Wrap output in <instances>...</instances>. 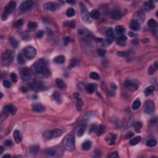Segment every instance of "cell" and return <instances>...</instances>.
Wrapping results in <instances>:
<instances>
[{
  "instance_id": "03108f58",
  "label": "cell",
  "mask_w": 158,
  "mask_h": 158,
  "mask_svg": "<svg viewBox=\"0 0 158 158\" xmlns=\"http://www.w3.org/2000/svg\"><path fill=\"white\" fill-rule=\"evenodd\" d=\"M10 157H11V156L8 155V154H6V155H4V156L3 157V158H10Z\"/></svg>"
},
{
  "instance_id": "30bf717a",
  "label": "cell",
  "mask_w": 158,
  "mask_h": 158,
  "mask_svg": "<svg viewBox=\"0 0 158 158\" xmlns=\"http://www.w3.org/2000/svg\"><path fill=\"white\" fill-rule=\"evenodd\" d=\"M61 7L60 4L53 2H48L44 4V8L51 11H55Z\"/></svg>"
},
{
  "instance_id": "6da1fadb",
  "label": "cell",
  "mask_w": 158,
  "mask_h": 158,
  "mask_svg": "<svg viewBox=\"0 0 158 158\" xmlns=\"http://www.w3.org/2000/svg\"><path fill=\"white\" fill-rule=\"evenodd\" d=\"M34 69L36 74L42 77H48L50 75L47 63L44 59H41L37 61L34 64Z\"/></svg>"
},
{
  "instance_id": "7a4b0ae2",
  "label": "cell",
  "mask_w": 158,
  "mask_h": 158,
  "mask_svg": "<svg viewBox=\"0 0 158 158\" xmlns=\"http://www.w3.org/2000/svg\"><path fill=\"white\" fill-rule=\"evenodd\" d=\"M21 76L25 82H27L29 84L32 85L34 83L35 75L32 70L28 67H25L22 69L21 72Z\"/></svg>"
},
{
  "instance_id": "8fae6325",
  "label": "cell",
  "mask_w": 158,
  "mask_h": 158,
  "mask_svg": "<svg viewBox=\"0 0 158 158\" xmlns=\"http://www.w3.org/2000/svg\"><path fill=\"white\" fill-rule=\"evenodd\" d=\"M33 6V2L32 1H25L20 5L19 9L22 12H26L30 9Z\"/></svg>"
},
{
  "instance_id": "ac0fdd59",
  "label": "cell",
  "mask_w": 158,
  "mask_h": 158,
  "mask_svg": "<svg viewBox=\"0 0 158 158\" xmlns=\"http://www.w3.org/2000/svg\"><path fill=\"white\" fill-rule=\"evenodd\" d=\"M32 109L34 112H42L45 111V107L41 104H35L32 106Z\"/></svg>"
},
{
  "instance_id": "4fadbf2b",
  "label": "cell",
  "mask_w": 158,
  "mask_h": 158,
  "mask_svg": "<svg viewBox=\"0 0 158 158\" xmlns=\"http://www.w3.org/2000/svg\"><path fill=\"white\" fill-rule=\"evenodd\" d=\"M16 112V109L15 107L12 104H7L4 106L3 108V112L6 115L15 114Z\"/></svg>"
},
{
  "instance_id": "5b68a950",
  "label": "cell",
  "mask_w": 158,
  "mask_h": 158,
  "mask_svg": "<svg viewBox=\"0 0 158 158\" xmlns=\"http://www.w3.org/2000/svg\"><path fill=\"white\" fill-rule=\"evenodd\" d=\"M62 130L61 129H56L53 130H48L43 133V137L47 140L56 138L62 135Z\"/></svg>"
},
{
  "instance_id": "44dd1931",
  "label": "cell",
  "mask_w": 158,
  "mask_h": 158,
  "mask_svg": "<svg viewBox=\"0 0 158 158\" xmlns=\"http://www.w3.org/2000/svg\"><path fill=\"white\" fill-rule=\"evenodd\" d=\"M111 17L113 19L116 20V21H118V20H120L122 17V14L120 13V11L116 9L113 11L112 13V14H111Z\"/></svg>"
},
{
  "instance_id": "9c48e42d",
  "label": "cell",
  "mask_w": 158,
  "mask_h": 158,
  "mask_svg": "<svg viewBox=\"0 0 158 158\" xmlns=\"http://www.w3.org/2000/svg\"><path fill=\"white\" fill-rule=\"evenodd\" d=\"M155 110V106L153 101H148L145 103L144 106V112L146 114H152Z\"/></svg>"
},
{
  "instance_id": "d6986e66",
  "label": "cell",
  "mask_w": 158,
  "mask_h": 158,
  "mask_svg": "<svg viewBox=\"0 0 158 158\" xmlns=\"http://www.w3.org/2000/svg\"><path fill=\"white\" fill-rule=\"evenodd\" d=\"M13 137H14V139L15 142L17 144H19L22 141V136H21V133L18 130H15L13 133Z\"/></svg>"
},
{
  "instance_id": "94428289",
  "label": "cell",
  "mask_w": 158,
  "mask_h": 158,
  "mask_svg": "<svg viewBox=\"0 0 158 158\" xmlns=\"http://www.w3.org/2000/svg\"><path fill=\"white\" fill-rule=\"evenodd\" d=\"M69 41H70V38H68V37H66V38H64V43L66 45H67V43H68Z\"/></svg>"
},
{
  "instance_id": "d6a6232c",
  "label": "cell",
  "mask_w": 158,
  "mask_h": 158,
  "mask_svg": "<svg viewBox=\"0 0 158 158\" xmlns=\"http://www.w3.org/2000/svg\"><path fill=\"white\" fill-rule=\"evenodd\" d=\"M141 140V137H137L134 138H133L132 140H131V141H130V144L132 146H135L136 145V144H137L138 143H140Z\"/></svg>"
},
{
  "instance_id": "bcb514c9",
  "label": "cell",
  "mask_w": 158,
  "mask_h": 158,
  "mask_svg": "<svg viewBox=\"0 0 158 158\" xmlns=\"http://www.w3.org/2000/svg\"><path fill=\"white\" fill-rule=\"evenodd\" d=\"M11 78L12 81L14 83L16 82L17 80V76L16 75L15 73H12L11 74Z\"/></svg>"
},
{
  "instance_id": "be15d7a7",
  "label": "cell",
  "mask_w": 158,
  "mask_h": 158,
  "mask_svg": "<svg viewBox=\"0 0 158 158\" xmlns=\"http://www.w3.org/2000/svg\"><path fill=\"white\" fill-rule=\"evenodd\" d=\"M4 151V149L3 146H0V154H2Z\"/></svg>"
},
{
  "instance_id": "b9f144b4",
  "label": "cell",
  "mask_w": 158,
  "mask_h": 158,
  "mask_svg": "<svg viewBox=\"0 0 158 158\" xmlns=\"http://www.w3.org/2000/svg\"><path fill=\"white\" fill-rule=\"evenodd\" d=\"M37 26H38V24L35 22H30L28 24V27L30 30L35 29Z\"/></svg>"
},
{
  "instance_id": "7402d4cb",
  "label": "cell",
  "mask_w": 158,
  "mask_h": 158,
  "mask_svg": "<svg viewBox=\"0 0 158 158\" xmlns=\"http://www.w3.org/2000/svg\"><path fill=\"white\" fill-rule=\"evenodd\" d=\"M91 146H92V142L90 140H86L85 141H84L82 145V148L83 150L88 151V150H90Z\"/></svg>"
},
{
  "instance_id": "83f0119b",
  "label": "cell",
  "mask_w": 158,
  "mask_h": 158,
  "mask_svg": "<svg viewBox=\"0 0 158 158\" xmlns=\"http://www.w3.org/2000/svg\"><path fill=\"white\" fill-rule=\"evenodd\" d=\"M54 62L56 64H63V63L65 62V57L62 55H60V56H58L57 57H56L54 59Z\"/></svg>"
},
{
  "instance_id": "7c38bea8",
  "label": "cell",
  "mask_w": 158,
  "mask_h": 158,
  "mask_svg": "<svg viewBox=\"0 0 158 158\" xmlns=\"http://www.w3.org/2000/svg\"><path fill=\"white\" fill-rule=\"evenodd\" d=\"M125 86L127 88H129L131 91H135L139 87V84L137 82L132 80H127L125 82Z\"/></svg>"
},
{
  "instance_id": "277c9868",
  "label": "cell",
  "mask_w": 158,
  "mask_h": 158,
  "mask_svg": "<svg viewBox=\"0 0 158 158\" xmlns=\"http://www.w3.org/2000/svg\"><path fill=\"white\" fill-rule=\"evenodd\" d=\"M14 53L13 51L7 50L2 55L1 63L3 66H7L12 62L14 58Z\"/></svg>"
},
{
  "instance_id": "836d02e7",
  "label": "cell",
  "mask_w": 158,
  "mask_h": 158,
  "mask_svg": "<svg viewBox=\"0 0 158 158\" xmlns=\"http://www.w3.org/2000/svg\"><path fill=\"white\" fill-rule=\"evenodd\" d=\"M140 106H141V102H140V99H136L135 101H134V102L132 104V109L133 110H137L138 108H140Z\"/></svg>"
},
{
  "instance_id": "6f0895ef",
  "label": "cell",
  "mask_w": 158,
  "mask_h": 158,
  "mask_svg": "<svg viewBox=\"0 0 158 158\" xmlns=\"http://www.w3.org/2000/svg\"><path fill=\"white\" fill-rule=\"evenodd\" d=\"M79 96H80V95H79V94H78V93H74V95H73V97H74V98L75 99H76V100H78V99H79Z\"/></svg>"
},
{
  "instance_id": "91938a15",
  "label": "cell",
  "mask_w": 158,
  "mask_h": 158,
  "mask_svg": "<svg viewBox=\"0 0 158 158\" xmlns=\"http://www.w3.org/2000/svg\"><path fill=\"white\" fill-rule=\"evenodd\" d=\"M128 34H129V35L130 37H134V36H136V34H135V33H133V32H129Z\"/></svg>"
},
{
  "instance_id": "d590c367",
  "label": "cell",
  "mask_w": 158,
  "mask_h": 158,
  "mask_svg": "<svg viewBox=\"0 0 158 158\" xmlns=\"http://www.w3.org/2000/svg\"><path fill=\"white\" fill-rule=\"evenodd\" d=\"M17 61H18L19 64L21 65H24L25 64V58H24V56H23L22 54H19L18 56H17Z\"/></svg>"
},
{
  "instance_id": "484cf974",
  "label": "cell",
  "mask_w": 158,
  "mask_h": 158,
  "mask_svg": "<svg viewBox=\"0 0 158 158\" xmlns=\"http://www.w3.org/2000/svg\"><path fill=\"white\" fill-rule=\"evenodd\" d=\"M115 30H116V34L119 35H122L125 32V28L122 25H117L116 27Z\"/></svg>"
},
{
  "instance_id": "8992f818",
  "label": "cell",
  "mask_w": 158,
  "mask_h": 158,
  "mask_svg": "<svg viewBox=\"0 0 158 158\" xmlns=\"http://www.w3.org/2000/svg\"><path fill=\"white\" fill-rule=\"evenodd\" d=\"M16 7V3L15 1H11L7 4L6 7L4 9V11L2 15V19L3 20H6L7 18V16L9 14L12 13Z\"/></svg>"
},
{
  "instance_id": "f907efd6",
  "label": "cell",
  "mask_w": 158,
  "mask_h": 158,
  "mask_svg": "<svg viewBox=\"0 0 158 158\" xmlns=\"http://www.w3.org/2000/svg\"><path fill=\"white\" fill-rule=\"evenodd\" d=\"M3 85H4V87H6V88H9L11 86V84L8 80H4L3 81Z\"/></svg>"
},
{
  "instance_id": "60d3db41",
  "label": "cell",
  "mask_w": 158,
  "mask_h": 158,
  "mask_svg": "<svg viewBox=\"0 0 158 158\" xmlns=\"http://www.w3.org/2000/svg\"><path fill=\"white\" fill-rule=\"evenodd\" d=\"M89 77L94 80H99L100 79V76L98 74V73L93 72L89 74Z\"/></svg>"
},
{
  "instance_id": "f1b7e54d",
  "label": "cell",
  "mask_w": 158,
  "mask_h": 158,
  "mask_svg": "<svg viewBox=\"0 0 158 158\" xmlns=\"http://www.w3.org/2000/svg\"><path fill=\"white\" fill-rule=\"evenodd\" d=\"M154 90V86H149L148 87H147L144 90V95L146 96H148L152 93Z\"/></svg>"
},
{
  "instance_id": "f6af8a7d",
  "label": "cell",
  "mask_w": 158,
  "mask_h": 158,
  "mask_svg": "<svg viewBox=\"0 0 158 158\" xmlns=\"http://www.w3.org/2000/svg\"><path fill=\"white\" fill-rule=\"evenodd\" d=\"M23 24H24V21L22 19H19L15 22L14 24V27L16 28H19V27H21L23 25Z\"/></svg>"
},
{
  "instance_id": "d4e9b609",
  "label": "cell",
  "mask_w": 158,
  "mask_h": 158,
  "mask_svg": "<svg viewBox=\"0 0 158 158\" xmlns=\"http://www.w3.org/2000/svg\"><path fill=\"white\" fill-rule=\"evenodd\" d=\"M40 147L38 145H34L32 146H31L29 149V152L32 155H35L39 151Z\"/></svg>"
},
{
  "instance_id": "1f68e13d",
  "label": "cell",
  "mask_w": 158,
  "mask_h": 158,
  "mask_svg": "<svg viewBox=\"0 0 158 158\" xmlns=\"http://www.w3.org/2000/svg\"><path fill=\"white\" fill-rule=\"evenodd\" d=\"M53 97L54 99L58 103H61L62 101V97L61 96L60 94L57 92H55L53 95Z\"/></svg>"
},
{
  "instance_id": "e7e4bbea",
  "label": "cell",
  "mask_w": 158,
  "mask_h": 158,
  "mask_svg": "<svg viewBox=\"0 0 158 158\" xmlns=\"http://www.w3.org/2000/svg\"><path fill=\"white\" fill-rule=\"evenodd\" d=\"M67 3H70V4H74V3H76V2L74 1H67Z\"/></svg>"
},
{
  "instance_id": "4316f807",
  "label": "cell",
  "mask_w": 158,
  "mask_h": 158,
  "mask_svg": "<svg viewBox=\"0 0 158 158\" xmlns=\"http://www.w3.org/2000/svg\"><path fill=\"white\" fill-rule=\"evenodd\" d=\"M158 67V63L156 62L152 66H150L148 69V73L150 75H152L157 70Z\"/></svg>"
},
{
  "instance_id": "f546056e",
  "label": "cell",
  "mask_w": 158,
  "mask_h": 158,
  "mask_svg": "<svg viewBox=\"0 0 158 158\" xmlns=\"http://www.w3.org/2000/svg\"><path fill=\"white\" fill-rule=\"evenodd\" d=\"M9 41L12 47H13V48H16L18 47V45H19L18 41H17V40L15 39V38H14V37L11 36V37L9 38Z\"/></svg>"
},
{
  "instance_id": "9a60e30c",
  "label": "cell",
  "mask_w": 158,
  "mask_h": 158,
  "mask_svg": "<svg viewBox=\"0 0 158 158\" xmlns=\"http://www.w3.org/2000/svg\"><path fill=\"white\" fill-rule=\"evenodd\" d=\"M130 27L133 31L139 30L141 28V25L138 21L137 20H133L130 24Z\"/></svg>"
},
{
  "instance_id": "52a82bcc",
  "label": "cell",
  "mask_w": 158,
  "mask_h": 158,
  "mask_svg": "<svg viewBox=\"0 0 158 158\" xmlns=\"http://www.w3.org/2000/svg\"><path fill=\"white\" fill-rule=\"evenodd\" d=\"M36 55V49L33 46H27L24 49V55L28 59H32L35 57Z\"/></svg>"
},
{
  "instance_id": "603a6c76",
  "label": "cell",
  "mask_w": 158,
  "mask_h": 158,
  "mask_svg": "<svg viewBox=\"0 0 158 158\" xmlns=\"http://www.w3.org/2000/svg\"><path fill=\"white\" fill-rule=\"evenodd\" d=\"M100 15H101L100 12L97 9L93 10L92 11H91L90 13H89L90 17L94 19H99V17H100Z\"/></svg>"
},
{
  "instance_id": "7bdbcfd3",
  "label": "cell",
  "mask_w": 158,
  "mask_h": 158,
  "mask_svg": "<svg viewBox=\"0 0 158 158\" xmlns=\"http://www.w3.org/2000/svg\"><path fill=\"white\" fill-rule=\"evenodd\" d=\"M142 128V124L140 122H138L135 124V130L137 132H140Z\"/></svg>"
},
{
  "instance_id": "e575fe53",
  "label": "cell",
  "mask_w": 158,
  "mask_h": 158,
  "mask_svg": "<svg viewBox=\"0 0 158 158\" xmlns=\"http://www.w3.org/2000/svg\"><path fill=\"white\" fill-rule=\"evenodd\" d=\"M157 141L154 139H150L146 141V146L149 147H154L156 146Z\"/></svg>"
},
{
  "instance_id": "8d00e7d4",
  "label": "cell",
  "mask_w": 158,
  "mask_h": 158,
  "mask_svg": "<svg viewBox=\"0 0 158 158\" xmlns=\"http://www.w3.org/2000/svg\"><path fill=\"white\" fill-rule=\"evenodd\" d=\"M148 25L151 28H156L157 27V22L155 20H154L153 19H151L148 21Z\"/></svg>"
},
{
  "instance_id": "003e7915",
  "label": "cell",
  "mask_w": 158,
  "mask_h": 158,
  "mask_svg": "<svg viewBox=\"0 0 158 158\" xmlns=\"http://www.w3.org/2000/svg\"><path fill=\"white\" fill-rule=\"evenodd\" d=\"M1 98H3V93H1Z\"/></svg>"
},
{
  "instance_id": "f5cc1de1",
  "label": "cell",
  "mask_w": 158,
  "mask_h": 158,
  "mask_svg": "<svg viewBox=\"0 0 158 158\" xmlns=\"http://www.w3.org/2000/svg\"><path fill=\"white\" fill-rule=\"evenodd\" d=\"M44 34H45L44 31L40 30L39 32H38L36 34V36H37L38 38H42Z\"/></svg>"
},
{
  "instance_id": "681fc988",
  "label": "cell",
  "mask_w": 158,
  "mask_h": 158,
  "mask_svg": "<svg viewBox=\"0 0 158 158\" xmlns=\"http://www.w3.org/2000/svg\"><path fill=\"white\" fill-rule=\"evenodd\" d=\"M117 55L119 56H121V57H126L129 55V53L127 52H118Z\"/></svg>"
},
{
  "instance_id": "f35d334b",
  "label": "cell",
  "mask_w": 158,
  "mask_h": 158,
  "mask_svg": "<svg viewBox=\"0 0 158 158\" xmlns=\"http://www.w3.org/2000/svg\"><path fill=\"white\" fill-rule=\"evenodd\" d=\"M105 130V127L103 125H99L98 128L96 129V133L98 135H101V134L103 133V132Z\"/></svg>"
},
{
  "instance_id": "ee69618b",
  "label": "cell",
  "mask_w": 158,
  "mask_h": 158,
  "mask_svg": "<svg viewBox=\"0 0 158 158\" xmlns=\"http://www.w3.org/2000/svg\"><path fill=\"white\" fill-rule=\"evenodd\" d=\"M65 25L67 26L69 28H74L76 27V22L74 21H70V22H68L65 23Z\"/></svg>"
},
{
  "instance_id": "6125c7cd",
  "label": "cell",
  "mask_w": 158,
  "mask_h": 158,
  "mask_svg": "<svg viewBox=\"0 0 158 158\" xmlns=\"http://www.w3.org/2000/svg\"><path fill=\"white\" fill-rule=\"evenodd\" d=\"M21 89L23 91V92H26V91H27V88L25 87H21Z\"/></svg>"
},
{
  "instance_id": "e0dca14e",
  "label": "cell",
  "mask_w": 158,
  "mask_h": 158,
  "mask_svg": "<svg viewBox=\"0 0 158 158\" xmlns=\"http://www.w3.org/2000/svg\"><path fill=\"white\" fill-rule=\"evenodd\" d=\"M96 88L97 85L95 83L88 84L85 87L86 91H87L88 93H93L96 91Z\"/></svg>"
},
{
  "instance_id": "816d5d0a",
  "label": "cell",
  "mask_w": 158,
  "mask_h": 158,
  "mask_svg": "<svg viewBox=\"0 0 158 158\" xmlns=\"http://www.w3.org/2000/svg\"><path fill=\"white\" fill-rule=\"evenodd\" d=\"M109 158H119V156L118 155L117 152H112V153H111V154H110V155L109 156Z\"/></svg>"
},
{
  "instance_id": "74e56055",
  "label": "cell",
  "mask_w": 158,
  "mask_h": 158,
  "mask_svg": "<svg viewBox=\"0 0 158 158\" xmlns=\"http://www.w3.org/2000/svg\"><path fill=\"white\" fill-rule=\"evenodd\" d=\"M75 14H76V12H75V10L72 7H70L67 10V12H66V15H67V17H73L74 15H75Z\"/></svg>"
},
{
  "instance_id": "11a10c76",
  "label": "cell",
  "mask_w": 158,
  "mask_h": 158,
  "mask_svg": "<svg viewBox=\"0 0 158 158\" xmlns=\"http://www.w3.org/2000/svg\"><path fill=\"white\" fill-rule=\"evenodd\" d=\"M106 54V51L103 50V49H99L98 51V55L100 56H104Z\"/></svg>"
},
{
  "instance_id": "ab89813d",
  "label": "cell",
  "mask_w": 158,
  "mask_h": 158,
  "mask_svg": "<svg viewBox=\"0 0 158 158\" xmlns=\"http://www.w3.org/2000/svg\"><path fill=\"white\" fill-rule=\"evenodd\" d=\"M85 130H86L85 126L83 125L82 126V127H80V128L78 129V131H77V135H78V137H82V136L84 134V133H85Z\"/></svg>"
},
{
  "instance_id": "c3c4849f",
  "label": "cell",
  "mask_w": 158,
  "mask_h": 158,
  "mask_svg": "<svg viewBox=\"0 0 158 158\" xmlns=\"http://www.w3.org/2000/svg\"><path fill=\"white\" fill-rule=\"evenodd\" d=\"M116 139V135L115 134H111V137L110 140V144H113L115 143V140Z\"/></svg>"
},
{
  "instance_id": "db71d44e",
  "label": "cell",
  "mask_w": 158,
  "mask_h": 158,
  "mask_svg": "<svg viewBox=\"0 0 158 158\" xmlns=\"http://www.w3.org/2000/svg\"><path fill=\"white\" fill-rule=\"evenodd\" d=\"M4 144L6 146H11L13 144V142L11 140H7L4 142Z\"/></svg>"
},
{
  "instance_id": "cb8c5ba5",
  "label": "cell",
  "mask_w": 158,
  "mask_h": 158,
  "mask_svg": "<svg viewBox=\"0 0 158 158\" xmlns=\"http://www.w3.org/2000/svg\"><path fill=\"white\" fill-rule=\"evenodd\" d=\"M127 38L125 35H121L117 39V43L119 46H124L127 42Z\"/></svg>"
},
{
  "instance_id": "7dc6e473",
  "label": "cell",
  "mask_w": 158,
  "mask_h": 158,
  "mask_svg": "<svg viewBox=\"0 0 158 158\" xmlns=\"http://www.w3.org/2000/svg\"><path fill=\"white\" fill-rule=\"evenodd\" d=\"M82 101L80 99V98L78 99V103L77 104V109L78 110H81L82 109Z\"/></svg>"
},
{
  "instance_id": "3957f363",
  "label": "cell",
  "mask_w": 158,
  "mask_h": 158,
  "mask_svg": "<svg viewBox=\"0 0 158 158\" xmlns=\"http://www.w3.org/2000/svg\"><path fill=\"white\" fill-rule=\"evenodd\" d=\"M64 148L69 151H72L75 149V137L73 134L67 135L63 140Z\"/></svg>"
},
{
  "instance_id": "680465c9",
  "label": "cell",
  "mask_w": 158,
  "mask_h": 158,
  "mask_svg": "<svg viewBox=\"0 0 158 158\" xmlns=\"http://www.w3.org/2000/svg\"><path fill=\"white\" fill-rule=\"evenodd\" d=\"M133 133L131 132V131H129V132H128L127 133V135H126L125 136V138H130L132 136H133Z\"/></svg>"
},
{
  "instance_id": "4dcf8cb0",
  "label": "cell",
  "mask_w": 158,
  "mask_h": 158,
  "mask_svg": "<svg viewBox=\"0 0 158 158\" xmlns=\"http://www.w3.org/2000/svg\"><path fill=\"white\" fill-rule=\"evenodd\" d=\"M46 154L49 157H54L56 156V155L57 154V151L55 149H49L46 151Z\"/></svg>"
},
{
  "instance_id": "2e32d148",
  "label": "cell",
  "mask_w": 158,
  "mask_h": 158,
  "mask_svg": "<svg viewBox=\"0 0 158 158\" xmlns=\"http://www.w3.org/2000/svg\"><path fill=\"white\" fill-rule=\"evenodd\" d=\"M155 7V5L153 1H145L144 3V8L146 11H150L151 10Z\"/></svg>"
},
{
  "instance_id": "9f6ffc18",
  "label": "cell",
  "mask_w": 158,
  "mask_h": 158,
  "mask_svg": "<svg viewBox=\"0 0 158 158\" xmlns=\"http://www.w3.org/2000/svg\"><path fill=\"white\" fill-rule=\"evenodd\" d=\"M76 64H77V61H76V59H72L71 61V63H70V67H74Z\"/></svg>"
},
{
  "instance_id": "5bb4252c",
  "label": "cell",
  "mask_w": 158,
  "mask_h": 158,
  "mask_svg": "<svg viewBox=\"0 0 158 158\" xmlns=\"http://www.w3.org/2000/svg\"><path fill=\"white\" fill-rule=\"evenodd\" d=\"M106 41L108 43H111L114 38V31L112 28H109L106 32Z\"/></svg>"
},
{
  "instance_id": "ffe728a7",
  "label": "cell",
  "mask_w": 158,
  "mask_h": 158,
  "mask_svg": "<svg viewBox=\"0 0 158 158\" xmlns=\"http://www.w3.org/2000/svg\"><path fill=\"white\" fill-rule=\"evenodd\" d=\"M56 83L58 88H59L61 89H66L67 88V85H66V82L64 80H62L61 78H57L56 79Z\"/></svg>"
},
{
  "instance_id": "ba28073f",
  "label": "cell",
  "mask_w": 158,
  "mask_h": 158,
  "mask_svg": "<svg viewBox=\"0 0 158 158\" xmlns=\"http://www.w3.org/2000/svg\"><path fill=\"white\" fill-rule=\"evenodd\" d=\"M80 8H81V17L83 21L86 23L91 22V18H90L89 14L87 11L85 6L84 4H81Z\"/></svg>"
}]
</instances>
